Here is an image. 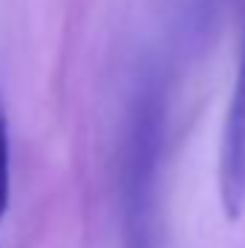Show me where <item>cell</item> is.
Masks as SVG:
<instances>
[{"label":"cell","instance_id":"3","mask_svg":"<svg viewBox=\"0 0 245 248\" xmlns=\"http://www.w3.org/2000/svg\"><path fill=\"white\" fill-rule=\"evenodd\" d=\"M9 199H12V147H9V122L6 110L0 104V228L9 214Z\"/></svg>","mask_w":245,"mask_h":248},{"label":"cell","instance_id":"1","mask_svg":"<svg viewBox=\"0 0 245 248\" xmlns=\"http://www.w3.org/2000/svg\"><path fill=\"white\" fill-rule=\"evenodd\" d=\"M168 104L162 78L144 72L130 95L119 147L122 248H159V182Z\"/></svg>","mask_w":245,"mask_h":248},{"label":"cell","instance_id":"2","mask_svg":"<svg viewBox=\"0 0 245 248\" xmlns=\"http://www.w3.org/2000/svg\"><path fill=\"white\" fill-rule=\"evenodd\" d=\"M219 196L225 217L240 219L245 211V35L219 144Z\"/></svg>","mask_w":245,"mask_h":248}]
</instances>
